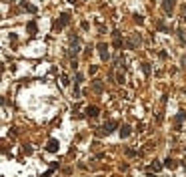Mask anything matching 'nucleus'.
<instances>
[{
    "instance_id": "1",
    "label": "nucleus",
    "mask_w": 186,
    "mask_h": 177,
    "mask_svg": "<svg viewBox=\"0 0 186 177\" xmlns=\"http://www.w3.org/2000/svg\"><path fill=\"white\" fill-rule=\"evenodd\" d=\"M98 48H100V54H102V58L106 61V58H108V50H106V46H104V44H100Z\"/></svg>"
},
{
    "instance_id": "2",
    "label": "nucleus",
    "mask_w": 186,
    "mask_h": 177,
    "mask_svg": "<svg viewBox=\"0 0 186 177\" xmlns=\"http://www.w3.org/2000/svg\"><path fill=\"white\" fill-rule=\"evenodd\" d=\"M56 145H58V143H56V141H54V139H52V141H50V145H48V151H50V153H54V151L58 149V147H56Z\"/></svg>"
},
{
    "instance_id": "3",
    "label": "nucleus",
    "mask_w": 186,
    "mask_h": 177,
    "mask_svg": "<svg viewBox=\"0 0 186 177\" xmlns=\"http://www.w3.org/2000/svg\"><path fill=\"white\" fill-rule=\"evenodd\" d=\"M86 113H88V115H92V117H94V115H96V113H98V109H96V107H88V109H86Z\"/></svg>"
},
{
    "instance_id": "4",
    "label": "nucleus",
    "mask_w": 186,
    "mask_h": 177,
    "mask_svg": "<svg viewBox=\"0 0 186 177\" xmlns=\"http://www.w3.org/2000/svg\"><path fill=\"white\" fill-rule=\"evenodd\" d=\"M94 91H102V83H94Z\"/></svg>"
},
{
    "instance_id": "5",
    "label": "nucleus",
    "mask_w": 186,
    "mask_h": 177,
    "mask_svg": "<svg viewBox=\"0 0 186 177\" xmlns=\"http://www.w3.org/2000/svg\"><path fill=\"white\" fill-rule=\"evenodd\" d=\"M120 133H122V137H126L130 131H128V127H122V131H120Z\"/></svg>"
}]
</instances>
